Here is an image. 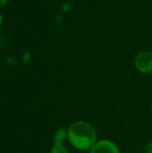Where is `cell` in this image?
<instances>
[{"mask_svg": "<svg viewBox=\"0 0 152 153\" xmlns=\"http://www.w3.org/2000/svg\"><path fill=\"white\" fill-rule=\"evenodd\" d=\"M68 139L76 149L87 151L96 143V131L89 123L79 121L73 123L68 130Z\"/></svg>", "mask_w": 152, "mask_h": 153, "instance_id": "obj_1", "label": "cell"}, {"mask_svg": "<svg viewBox=\"0 0 152 153\" xmlns=\"http://www.w3.org/2000/svg\"><path fill=\"white\" fill-rule=\"evenodd\" d=\"M66 137V131L63 128H60L56 130V132L54 134V140L56 143H62Z\"/></svg>", "mask_w": 152, "mask_h": 153, "instance_id": "obj_4", "label": "cell"}, {"mask_svg": "<svg viewBox=\"0 0 152 153\" xmlns=\"http://www.w3.org/2000/svg\"><path fill=\"white\" fill-rule=\"evenodd\" d=\"M134 65L136 68L143 73H152V52L151 51H142L140 52L134 60Z\"/></svg>", "mask_w": 152, "mask_h": 153, "instance_id": "obj_2", "label": "cell"}, {"mask_svg": "<svg viewBox=\"0 0 152 153\" xmlns=\"http://www.w3.org/2000/svg\"><path fill=\"white\" fill-rule=\"evenodd\" d=\"M51 153H68V152L62 143H56L51 150Z\"/></svg>", "mask_w": 152, "mask_h": 153, "instance_id": "obj_5", "label": "cell"}, {"mask_svg": "<svg viewBox=\"0 0 152 153\" xmlns=\"http://www.w3.org/2000/svg\"><path fill=\"white\" fill-rule=\"evenodd\" d=\"M2 22H3V17H2L1 13H0V27H1V25H2Z\"/></svg>", "mask_w": 152, "mask_h": 153, "instance_id": "obj_8", "label": "cell"}, {"mask_svg": "<svg viewBox=\"0 0 152 153\" xmlns=\"http://www.w3.org/2000/svg\"><path fill=\"white\" fill-rule=\"evenodd\" d=\"M7 1H8V0H0V7L3 6V5H4V4L7 3Z\"/></svg>", "mask_w": 152, "mask_h": 153, "instance_id": "obj_7", "label": "cell"}, {"mask_svg": "<svg viewBox=\"0 0 152 153\" xmlns=\"http://www.w3.org/2000/svg\"><path fill=\"white\" fill-rule=\"evenodd\" d=\"M1 42H2V41H1V39H0V45H1Z\"/></svg>", "mask_w": 152, "mask_h": 153, "instance_id": "obj_9", "label": "cell"}, {"mask_svg": "<svg viewBox=\"0 0 152 153\" xmlns=\"http://www.w3.org/2000/svg\"><path fill=\"white\" fill-rule=\"evenodd\" d=\"M90 153H120L117 146L108 140H102L94 144Z\"/></svg>", "mask_w": 152, "mask_h": 153, "instance_id": "obj_3", "label": "cell"}, {"mask_svg": "<svg viewBox=\"0 0 152 153\" xmlns=\"http://www.w3.org/2000/svg\"><path fill=\"white\" fill-rule=\"evenodd\" d=\"M144 153H152V143L146 145L144 149Z\"/></svg>", "mask_w": 152, "mask_h": 153, "instance_id": "obj_6", "label": "cell"}]
</instances>
